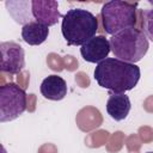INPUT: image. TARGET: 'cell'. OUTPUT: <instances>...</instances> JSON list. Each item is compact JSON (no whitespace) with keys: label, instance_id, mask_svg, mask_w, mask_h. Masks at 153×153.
<instances>
[{"label":"cell","instance_id":"1","mask_svg":"<svg viewBox=\"0 0 153 153\" xmlns=\"http://www.w3.org/2000/svg\"><path fill=\"white\" fill-rule=\"evenodd\" d=\"M97 84L112 93H124L133 90L141 76L140 67L116 57H108L97 63L93 72Z\"/></svg>","mask_w":153,"mask_h":153},{"label":"cell","instance_id":"2","mask_svg":"<svg viewBox=\"0 0 153 153\" xmlns=\"http://www.w3.org/2000/svg\"><path fill=\"white\" fill-rule=\"evenodd\" d=\"M98 31L97 17L84 8H71L62 18L61 32L68 45H82L96 36Z\"/></svg>","mask_w":153,"mask_h":153},{"label":"cell","instance_id":"3","mask_svg":"<svg viewBox=\"0 0 153 153\" xmlns=\"http://www.w3.org/2000/svg\"><path fill=\"white\" fill-rule=\"evenodd\" d=\"M109 42L114 56L129 63L142 60L149 48L147 37L136 27H129L111 36Z\"/></svg>","mask_w":153,"mask_h":153},{"label":"cell","instance_id":"4","mask_svg":"<svg viewBox=\"0 0 153 153\" xmlns=\"http://www.w3.org/2000/svg\"><path fill=\"white\" fill-rule=\"evenodd\" d=\"M137 2L129 1H108L102 6L100 17L103 29L106 33L114 36L126 29L134 27L136 24Z\"/></svg>","mask_w":153,"mask_h":153},{"label":"cell","instance_id":"5","mask_svg":"<svg viewBox=\"0 0 153 153\" xmlns=\"http://www.w3.org/2000/svg\"><path fill=\"white\" fill-rule=\"evenodd\" d=\"M26 93L16 82H8L0 87V122H10L18 118L26 110Z\"/></svg>","mask_w":153,"mask_h":153},{"label":"cell","instance_id":"6","mask_svg":"<svg viewBox=\"0 0 153 153\" xmlns=\"http://www.w3.org/2000/svg\"><path fill=\"white\" fill-rule=\"evenodd\" d=\"M0 69L10 74H19L25 67V51L23 47L13 41L0 43Z\"/></svg>","mask_w":153,"mask_h":153},{"label":"cell","instance_id":"7","mask_svg":"<svg viewBox=\"0 0 153 153\" xmlns=\"http://www.w3.org/2000/svg\"><path fill=\"white\" fill-rule=\"evenodd\" d=\"M110 51H111L110 42L103 35L92 37L80 47L81 57L90 63L102 62L103 60L108 59V55Z\"/></svg>","mask_w":153,"mask_h":153},{"label":"cell","instance_id":"8","mask_svg":"<svg viewBox=\"0 0 153 153\" xmlns=\"http://www.w3.org/2000/svg\"><path fill=\"white\" fill-rule=\"evenodd\" d=\"M31 11L36 22L48 27L55 25L61 17L59 11V2L55 0H32Z\"/></svg>","mask_w":153,"mask_h":153},{"label":"cell","instance_id":"9","mask_svg":"<svg viewBox=\"0 0 153 153\" xmlns=\"http://www.w3.org/2000/svg\"><path fill=\"white\" fill-rule=\"evenodd\" d=\"M39 90L44 98L49 100H61L67 94V84L63 78L51 74L43 79Z\"/></svg>","mask_w":153,"mask_h":153},{"label":"cell","instance_id":"10","mask_svg":"<svg viewBox=\"0 0 153 153\" xmlns=\"http://www.w3.org/2000/svg\"><path fill=\"white\" fill-rule=\"evenodd\" d=\"M130 108V99L124 93H112L106 102V111L115 121H123L127 118Z\"/></svg>","mask_w":153,"mask_h":153},{"label":"cell","instance_id":"11","mask_svg":"<svg viewBox=\"0 0 153 153\" xmlns=\"http://www.w3.org/2000/svg\"><path fill=\"white\" fill-rule=\"evenodd\" d=\"M49 36V27L38 23L30 22L22 27V38L25 43L30 45H39Z\"/></svg>","mask_w":153,"mask_h":153},{"label":"cell","instance_id":"12","mask_svg":"<svg viewBox=\"0 0 153 153\" xmlns=\"http://www.w3.org/2000/svg\"><path fill=\"white\" fill-rule=\"evenodd\" d=\"M141 31L147 37V39L153 42V8L142 11Z\"/></svg>","mask_w":153,"mask_h":153},{"label":"cell","instance_id":"13","mask_svg":"<svg viewBox=\"0 0 153 153\" xmlns=\"http://www.w3.org/2000/svg\"><path fill=\"white\" fill-rule=\"evenodd\" d=\"M148 2H149V4H151V5H152V6H153V0H149V1H148Z\"/></svg>","mask_w":153,"mask_h":153},{"label":"cell","instance_id":"14","mask_svg":"<svg viewBox=\"0 0 153 153\" xmlns=\"http://www.w3.org/2000/svg\"><path fill=\"white\" fill-rule=\"evenodd\" d=\"M147 153H153V152H147Z\"/></svg>","mask_w":153,"mask_h":153}]
</instances>
